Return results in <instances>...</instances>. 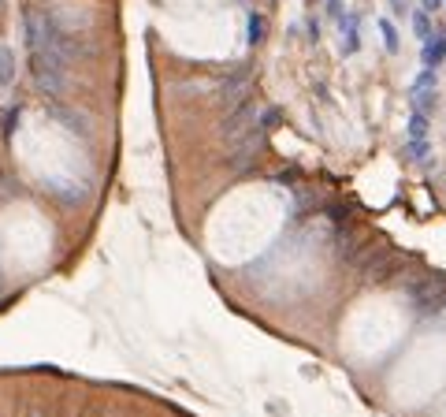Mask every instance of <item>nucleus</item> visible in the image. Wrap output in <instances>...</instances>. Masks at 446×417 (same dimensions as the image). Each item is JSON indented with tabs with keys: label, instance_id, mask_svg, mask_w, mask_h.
Here are the masks:
<instances>
[{
	"label": "nucleus",
	"instance_id": "nucleus-1",
	"mask_svg": "<svg viewBox=\"0 0 446 417\" xmlns=\"http://www.w3.org/2000/svg\"><path fill=\"white\" fill-rule=\"evenodd\" d=\"M23 42H26V60H30L34 86L45 97H60L68 89V71L71 60L60 52L56 37H52V19L49 11H26L23 15Z\"/></svg>",
	"mask_w": 446,
	"mask_h": 417
},
{
	"label": "nucleus",
	"instance_id": "nucleus-2",
	"mask_svg": "<svg viewBox=\"0 0 446 417\" xmlns=\"http://www.w3.org/2000/svg\"><path fill=\"white\" fill-rule=\"evenodd\" d=\"M409 108L424 112V116H435V108H439V71L435 68H424L421 75L413 78V86H409Z\"/></svg>",
	"mask_w": 446,
	"mask_h": 417
},
{
	"label": "nucleus",
	"instance_id": "nucleus-3",
	"mask_svg": "<svg viewBox=\"0 0 446 417\" xmlns=\"http://www.w3.org/2000/svg\"><path fill=\"white\" fill-rule=\"evenodd\" d=\"M338 30H343V52L346 56L361 52V15L357 11H346V15L338 19Z\"/></svg>",
	"mask_w": 446,
	"mask_h": 417
},
{
	"label": "nucleus",
	"instance_id": "nucleus-4",
	"mask_svg": "<svg viewBox=\"0 0 446 417\" xmlns=\"http://www.w3.org/2000/svg\"><path fill=\"white\" fill-rule=\"evenodd\" d=\"M421 60H424V68H435V71L442 68L446 63V30L435 26V34H431L424 42V49H421Z\"/></svg>",
	"mask_w": 446,
	"mask_h": 417
},
{
	"label": "nucleus",
	"instance_id": "nucleus-5",
	"mask_svg": "<svg viewBox=\"0 0 446 417\" xmlns=\"http://www.w3.org/2000/svg\"><path fill=\"white\" fill-rule=\"evenodd\" d=\"M249 116H257V104H253V101H242L238 108H234L227 120H223V135H238V130L249 123Z\"/></svg>",
	"mask_w": 446,
	"mask_h": 417
},
{
	"label": "nucleus",
	"instance_id": "nucleus-6",
	"mask_svg": "<svg viewBox=\"0 0 446 417\" xmlns=\"http://www.w3.org/2000/svg\"><path fill=\"white\" fill-rule=\"evenodd\" d=\"M409 23H413V34L421 37V42H428V37L435 34V26H431V11H424V8H413Z\"/></svg>",
	"mask_w": 446,
	"mask_h": 417
},
{
	"label": "nucleus",
	"instance_id": "nucleus-7",
	"mask_svg": "<svg viewBox=\"0 0 446 417\" xmlns=\"http://www.w3.org/2000/svg\"><path fill=\"white\" fill-rule=\"evenodd\" d=\"M249 30H246V42L249 45H260V42H265V34H268V19L265 15H260V11H249Z\"/></svg>",
	"mask_w": 446,
	"mask_h": 417
},
{
	"label": "nucleus",
	"instance_id": "nucleus-8",
	"mask_svg": "<svg viewBox=\"0 0 446 417\" xmlns=\"http://www.w3.org/2000/svg\"><path fill=\"white\" fill-rule=\"evenodd\" d=\"M405 156H409L413 164H428L431 142H428V138H405Z\"/></svg>",
	"mask_w": 446,
	"mask_h": 417
},
{
	"label": "nucleus",
	"instance_id": "nucleus-9",
	"mask_svg": "<svg viewBox=\"0 0 446 417\" xmlns=\"http://www.w3.org/2000/svg\"><path fill=\"white\" fill-rule=\"evenodd\" d=\"M428 130H431V116L424 112H409V123H405V138H428Z\"/></svg>",
	"mask_w": 446,
	"mask_h": 417
},
{
	"label": "nucleus",
	"instance_id": "nucleus-10",
	"mask_svg": "<svg viewBox=\"0 0 446 417\" xmlns=\"http://www.w3.org/2000/svg\"><path fill=\"white\" fill-rule=\"evenodd\" d=\"M11 82H15V52L0 45V86H11Z\"/></svg>",
	"mask_w": 446,
	"mask_h": 417
},
{
	"label": "nucleus",
	"instance_id": "nucleus-11",
	"mask_svg": "<svg viewBox=\"0 0 446 417\" xmlns=\"http://www.w3.org/2000/svg\"><path fill=\"white\" fill-rule=\"evenodd\" d=\"M379 34H383L387 52H398V49H402V42H398V26L390 23V19H379Z\"/></svg>",
	"mask_w": 446,
	"mask_h": 417
},
{
	"label": "nucleus",
	"instance_id": "nucleus-12",
	"mask_svg": "<svg viewBox=\"0 0 446 417\" xmlns=\"http://www.w3.org/2000/svg\"><path fill=\"white\" fill-rule=\"evenodd\" d=\"M19 116H23V104H11V108H8V116H4V138H11V135H15Z\"/></svg>",
	"mask_w": 446,
	"mask_h": 417
},
{
	"label": "nucleus",
	"instance_id": "nucleus-13",
	"mask_svg": "<svg viewBox=\"0 0 446 417\" xmlns=\"http://www.w3.org/2000/svg\"><path fill=\"white\" fill-rule=\"evenodd\" d=\"M327 19H343V0H327Z\"/></svg>",
	"mask_w": 446,
	"mask_h": 417
},
{
	"label": "nucleus",
	"instance_id": "nucleus-14",
	"mask_svg": "<svg viewBox=\"0 0 446 417\" xmlns=\"http://www.w3.org/2000/svg\"><path fill=\"white\" fill-rule=\"evenodd\" d=\"M421 8H424V11H431V15H439V11L446 8V0H421Z\"/></svg>",
	"mask_w": 446,
	"mask_h": 417
},
{
	"label": "nucleus",
	"instance_id": "nucleus-15",
	"mask_svg": "<svg viewBox=\"0 0 446 417\" xmlns=\"http://www.w3.org/2000/svg\"><path fill=\"white\" fill-rule=\"evenodd\" d=\"M309 37H312V42H320V19H309Z\"/></svg>",
	"mask_w": 446,
	"mask_h": 417
},
{
	"label": "nucleus",
	"instance_id": "nucleus-16",
	"mask_svg": "<svg viewBox=\"0 0 446 417\" xmlns=\"http://www.w3.org/2000/svg\"><path fill=\"white\" fill-rule=\"evenodd\" d=\"M390 8H395V15H405V0H390Z\"/></svg>",
	"mask_w": 446,
	"mask_h": 417
},
{
	"label": "nucleus",
	"instance_id": "nucleus-17",
	"mask_svg": "<svg viewBox=\"0 0 446 417\" xmlns=\"http://www.w3.org/2000/svg\"><path fill=\"white\" fill-rule=\"evenodd\" d=\"M305 4H309V8H317V4H320V0H305Z\"/></svg>",
	"mask_w": 446,
	"mask_h": 417
}]
</instances>
